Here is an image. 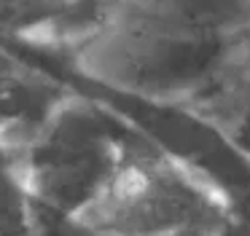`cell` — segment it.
<instances>
[{"mask_svg":"<svg viewBox=\"0 0 250 236\" xmlns=\"http://www.w3.org/2000/svg\"><path fill=\"white\" fill-rule=\"evenodd\" d=\"M183 110L210 123L223 139L250 156V62L234 67L221 83Z\"/></svg>","mask_w":250,"mask_h":236,"instance_id":"obj_3","label":"cell"},{"mask_svg":"<svg viewBox=\"0 0 250 236\" xmlns=\"http://www.w3.org/2000/svg\"><path fill=\"white\" fill-rule=\"evenodd\" d=\"M135 139L108 113L62 99L11 156L35 207L70 223L103 196Z\"/></svg>","mask_w":250,"mask_h":236,"instance_id":"obj_1","label":"cell"},{"mask_svg":"<svg viewBox=\"0 0 250 236\" xmlns=\"http://www.w3.org/2000/svg\"><path fill=\"white\" fill-rule=\"evenodd\" d=\"M223 236H250V212H239L234 215V220L229 223L226 234Z\"/></svg>","mask_w":250,"mask_h":236,"instance_id":"obj_5","label":"cell"},{"mask_svg":"<svg viewBox=\"0 0 250 236\" xmlns=\"http://www.w3.org/2000/svg\"><path fill=\"white\" fill-rule=\"evenodd\" d=\"M67 99L57 80L0 46V148L14 153Z\"/></svg>","mask_w":250,"mask_h":236,"instance_id":"obj_2","label":"cell"},{"mask_svg":"<svg viewBox=\"0 0 250 236\" xmlns=\"http://www.w3.org/2000/svg\"><path fill=\"white\" fill-rule=\"evenodd\" d=\"M35 209L38 207L19 177L14 156L0 148V236H27Z\"/></svg>","mask_w":250,"mask_h":236,"instance_id":"obj_4","label":"cell"}]
</instances>
